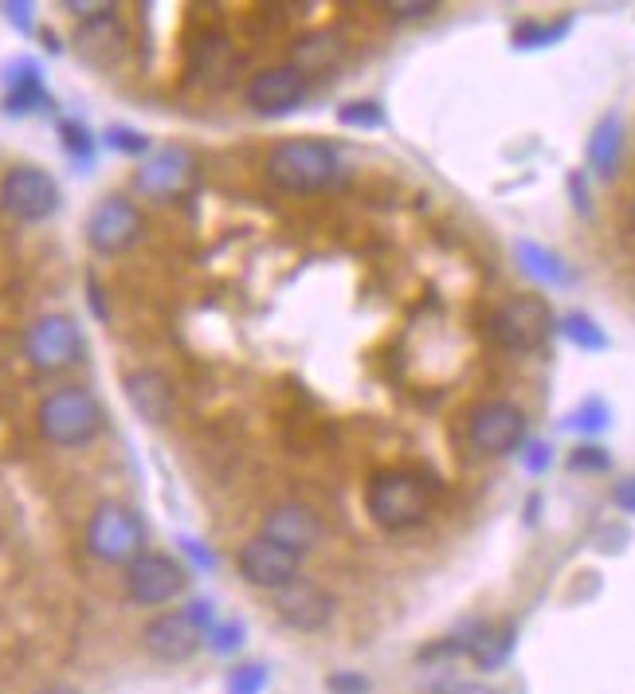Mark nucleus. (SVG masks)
I'll return each mask as SVG.
<instances>
[{
    "label": "nucleus",
    "instance_id": "f257e3e1",
    "mask_svg": "<svg viewBox=\"0 0 635 694\" xmlns=\"http://www.w3.org/2000/svg\"><path fill=\"white\" fill-rule=\"evenodd\" d=\"M264 169L274 188L306 196L322 193L342 166H338V149L330 142H322V137H286V142L267 149Z\"/></svg>",
    "mask_w": 635,
    "mask_h": 694
},
{
    "label": "nucleus",
    "instance_id": "f03ea898",
    "mask_svg": "<svg viewBox=\"0 0 635 694\" xmlns=\"http://www.w3.org/2000/svg\"><path fill=\"white\" fill-rule=\"evenodd\" d=\"M39 436L56 448H83L102 431V404L95 401L90 389H78V385H63V389L48 392L39 401L36 412Z\"/></svg>",
    "mask_w": 635,
    "mask_h": 694
},
{
    "label": "nucleus",
    "instance_id": "7ed1b4c3",
    "mask_svg": "<svg viewBox=\"0 0 635 694\" xmlns=\"http://www.w3.org/2000/svg\"><path fill=\"white\" fill-rule=\"evenodd\" d=\"M365 510L381 529L401 534L428 519V490L412 471H377L365 487Z\"/></svg>",
    "mask_w": 635,
    "mask_h": 694
},
{
    "label": "nucleus",
    "instance_id": "20e7f679",
    "mask_svg": "<svg viewBox=\"0 0 635 694\" xmlns=\"http://www.w3.org/2000/svg\"><path fill=\"white\" fill-rule=\"evenodd\" d=\"M553 333V311L541 294H514L490 314V338L510 353H534Z\"/></svg>",
    "mask_w": 635,
    "mask_h": 694
},
{
    "label": "nucleus",
    "instance_id": "39448f33",
    "mask_svg": "<svg viewBox=\"0 0 635 694\" xmlns=\"http://www.w3.org/2000/svg\"><path fill=\"white\" fill-rule=\"evenodd\" d=\"M87 549L107 565H130L146 553V526L122 502H102L87 526Z\"/></svg>",
    "mask_w": 635,
    "mask_h": 694
},
{
    "label": "nucleus",
    "instance_id": "423d86ee",
    "mask_svg": "<svg viewBox=\"0 0 635 694\" xmlns=\"http://www.w3.org/2000/svg\"><path fill=\"white\" fill-rule=\"evenodd\" d=\"M0 208L20 220V224H39L56 216L59 208V185L48 169L39 166H12L0 181Z\"/></svg>",
    "mask_w": 635,
    "mask_h": 694
},
{
    "label": "nucleus",
    "instance_id": "0eeeda50",
    "mask_svg": "<svg viewBox=\"0 0 635 694\" xmlns=\"http://www.w3.org/2000/svg\"><path fill=\"white\" fill-rule=\"evenodd\" d=\"M208 624L196 617L193 608H176V612H161L142 628V647L161 663H185L196 656V647L205 644Z\"/></svg>",
    "mask_w": 635,
    "mask_h": 694
},
{
    "label": "nucleus",
    "instance_id": "6e6552de",
    "mask_svg": "<svg viewBox=\"0 0 635 694\" xmlns=\"http://www.w3.org/2000/svg\"><path fill=\"white\" fill-rule=\"evenodd\" d=\"M467 440L479 455H510L526 440V412L514 401H487L471 412Z\"/></svg>",
    "mask_w": 635,
    "mask_h": 694
},
{
    "label": "nucleus",
    "instance_id": "1a4fd4ad",
    "mask_svg": "<svg viewBox=\"0 0 635 694\" xmlns=\"http://www.w3.org/2000/svg\"><path fill=\"white\" fill-rule=\"evenodd\" d=\"M142 235V212L130 196H102L87 216V244L98 255H122L137 244Z\"/></svg>",
    "mask_w": 635,
    "mask_h": 694
},
{
    "label": "nucleus",
    "instance_id": "9d476101",
    "mask_svg": "<svg viewBox=\"0 0 635 694\" xmlns=\"http://www.w3.org/2000/svg\"><path fill=\"white\" fill-rule=\"evenodd\" d=\"M24 353H28V362L39 373H59L78 362L83 333H78V326L71 322L68 314H44V318L32 322L28 338H24Z\"/></svg>",
    "mask_w": 635,
    "mask_h": 694
},
{
    "label": "nucleus",
    "instance_id": "9b49d317",
    "mask_svg": "<svg viewBox=\"0 0 635 694\" xmlns=\"http://www.w3.org/2000/svg\"><path fill=\"white\" fill-rule=\"evenodd\" d=\"M235 569H240V577L247 581V585L255 588H267V593H279V588H286L291 581H298V569H303V558L298 553H291L286 546H279V541L271 538H252L240 546V553H235Z\"/></svg>",
    "mask_w": 635,
    "mask_h": 694
},
{
    "label": "nucleus",
    "instance_id": "f8f14e48",
    "mask_svg": "<svg viewBox=\"0 0 635 694\" xmlns=\"http://www.w3.org/2000/svg\"><path fill=\"white\" fill-rule=\"evenodd\" d=\"M188 585L185 565L169 553H142L137 561L126 565V593L134 605H169L173 597H181Z\"/></svg>",
    "mask_w": 635,
    "mask_h": 694
},
{
    "label": "nucleus",
    "instance_id": "ddd939ff",
    "mask_svg": "<svg viewBox=\"0 0 635 694\" xmlns=\"http://www.w3.org/2000/svg\"><path fill=\"white\" fill-rule=\"evenodd\" d=\"M310 95V78L303 75L298 68L283 63V68H267L247 83L244 90V102L255 110V114L264 118H279V114H291L298 110Z\"/></svg>",
    "mask_w": 635,
    "mask_h": 694
},
{
    "label": "nucleus",
    "instance_id": "4468645a",
    "mask_svg": "<svg viewBox=\"0 0 635 694\" xmlns=\"http://www.w3.org/2000/svg\"><path fill=\"white\" fill-rule=\"evenodd\" d=\"M196 181V157L185 146H166L157 149L149 161H142V169L134 173L137 193L154 196V200H173V196L188 193Z\"/></svg>",
    "mask_w": 635,
    "mask_h": 694
},
{
    "label": "nucleus",
    "instance_id": "2eb2a0df",
    "mask_svg": "<svg viewBox=\"0 0 635 694\" xmlns=\"http://www.w3.org/2000/svg\"><path fill=\"white\" fill-rule=\"evenodd\" d=\"M271 605H274V617L283 620L286 628H294V632H322L333 617V597L322 585H314V581L306 577L279 588Z\"/></svg>",
    "mask_w": 635,
    "mask_h": 694
},
{
    "label": "nucleus",
    "instance_id": "dca6fc26",
    "mask_svg": "<svg viewBox=\"0 0 635 694\" xmlns=\"http://www.w3.org/2000/svg\"><path fill=\"white\" fill-rule=\"evenodd\" d=\"M264 538L279 541V546H286L291 553L303 558L322 541V519L303 502H283L264 519Z\"/></svg>",
    "mask_w": 635,
    "mask_h": 694
},
{
    "label": "nucleus",
    "instance_id": "f3484780",
    "mask_svg": "<svg viewBox=\"0 0 635 694\" xmlns=\"http://www.w3.org/2000/svg\"><path fill=\"white\" fill-rule=\"evenodd\" d=\"M75 48L90 68H114L118 59L126 56V28L118 24L114 12H110V16L87 20L75 36Z\"/></svg>",
    "mask_w": 635,
    "mask_h": 694
},
{
    "label": "nucleus",
    "instance_id": "a211bd4d",
    "mask_svg": "<svg viewBox=\"0 0 635 694\" xmlns=\"http://www.w3.org/2000/svg\"><path fill=\"white\" fill-rule=\"evenodd\" d=\"M126 397H130V404H134L137 416H146L149 424L169 421V412H173V385H169L157 369L130 373Z\"/></svg>",
    "mask_w": 635,
    "mask_h": 694
},
{
    "label": "nucleus",
    "instance_id": "6ab92c4d",
    "mask_svg": "<svg viewBox=\"0 0 635 694\" xmlns=\"http://www.w3.org/2000/svg\"><path fill=\"white\" fill-rule=\"evenodd\" d=\"M620 157H624V126H620L616 114H608L600 118L593 137H588V166H593L597 176L612 181L620 169Z\"/></svg>",
    "mask_w": 635,
    "mask_h": 694
},
{
    "label": "nucleus",
    "instance_id": "aec40b11",
    "mask_svg": "<svg viewBox=\"0 0 635 694\" xmlns=\"http://www.w3.org/2000/svg\"><path fill=\"white\" fill-rule=\"evenodd\" d=\"M345 59V44L333 32H314V36L298 39L294 44V63L291 68H298L303 75H322V71L338 68Z\"/></svg>",
    "mask_w": 635,
    "mask_h": 694
},
{
    "label": "nucleus",
    "instance_id": "412c9836",
    "mask_svg": "<svg viewBox=\"0 0 635 694\" xmlns=\"http://www.w3.org/2000/svg\"><path fill=\"white\" fill-rule=\"evenodd\" d=\"M514 255H518V267L529 275V279H534V283L565 287L569 279H573V271L565 267V259H561L558 252H549V247L534 244V240H518Z\"/></svg>",
    "mask_w": 635,
    "mask_h": 694
},
{
    "label": "nucleus",
    "instance_id": "4be33fe9",
    "mask_svg": "<svg viewBox=\"0 0 635 694\" xmlns=\"http://www.w3.org/2000/svg\"><path fill=\"white\" fill-rule=\"evenodd\" d=\"M514 652V628H479L475 640H471V663L479 667V671H499L502 663L510 659Z\"/></svg>",
    "mask_w": 635,
    "mask_h": 694
},
{
    "label": "nucleus",
    "instance_id": "5701e85b",
    "mask_svg": "<svg viewBox=\"0 0 635 694\" xmlns=\"http://www.w3.org/2000/svg\"><path fill=\"white\" fill-rule=\"evenodd\" d=\"M44 102H48V95H44L36 63H16L9 75V102H4V107L24 114V110H36V107H44Z\"/></svg>",
    "mask_w": 635,
    "mask_h": 694
},
{
    "label": "nucleus",
    "instance_id": "b1692460",
    "mask_svg": "<svg viewBox=\"0 0 635 694\" xmlns=\"http://www.w3.org/2000/svg\"><path fill=\"white\" fill-rule=\"evenodd\" d=\"M561 333H565L573 345H581V350H588V353L608 350V333L600 330L588 314H565V318H561Z\"/></svg>",
    "mask_w": 635,
    "mask_h": 694
},
{
    "label": "nucleus",
    "instance_id": "393cba45",
    "mask_svg": "<svg viewBox=\"0 0 635 694\" xmlns=\"http://www.w3.org/2000/svg\"><path fill=\"white\" fill-rule=\"evenodd\" d=\"M569 32V20H558V24H522L514 28V48H546V44H558Z\"/></svg>",
    "mask_w": 635,
    "mask_h": 694
},
{
    "label": "nucleus",
    "instance_id": "a878e982",
    "mask_svg": "<svg viewBox=\"0 0 635 694\" xmlns=\"http://www.w3.org/2000/svg\"><path fill=\"white\" fill-rule=\"evenodd\" d=\"M267 686V667L264 663H244L235 667L228 679V694H259Z\"/></svg>",
    "mask_w": 635,
    "mask_h": 694
},
{
    "label": "nucleus",
    "instance_id": "bb28decb",
    "mask_svg": "<svg viewBox=\"0 0 635 694\" xmlns=\"http://www.w3.org/2000/svg\"><path fill=\"white\" fill-rule=\"evenodd\" d=\"M381 9L389 12L392 20H424L440 9V4H436V0H384Z\"/></svg>",
    "mask_w": 635,
    "mask_h": 694
},
{
    "label": "nucleus",
    "instance_id": "cd10ccee",
    "mask_svg": "<svg viewBox=\"0 0 635 694\" xmlns=\"http://www.w3.org/2000/svg\"><path fill=\"white\" fill-rule=\"evenodd\" d=\"M569 428H577V431H605V428H608V409H605L600 401L581 404V409L573 412V421H569Z\"/></svg>",
    "mask_w": 635,
    "mask_h": 694
},
{
    "label": "nucleus",
    "instance_id": "c85d7f7f",
    "mask_svg": "<svg viewBox=\"0 0 635 694\" xmlns=\"http://www.w3.org/2000/svg\"><path fill=\"white\" fill-rule=\"evenodd\" d=\"M345 122V126H381L384 114L377 102H350V107H342V114H338Z\"/></svg>",
    "mask_w": 635,
    "mask_h": 694
},
{
    "label": "nucleus",
    "instance_id": "c756f323",
    "mask_svg": "<svg viewBox=\"0 0 635 694\" xmlns=\"http://www.w3.org/2000/svg\"><path fill=\"white\" fill-rule=\"evenodd\" d=\"M569 467H573V471H608V467H612V460H608L605 448H597V443H585V448H577L573 455H569Z\"/></svg>",
    "mask_w": 635,
    "mask_h": 694
},
{
    "label": "nucleus",
    "instance_id": "7c9ffc66",
    "mask_svg": "<svg viewBox=\"0 0 635 694\" xmlns=\"http://www.w3.org/2000/svg\"><path fill=\"white\" fill-rule=\"evenodd\" d=\"M59 134H63V146H68L71 157H78V161H90V134L83 126H75V122H63L59 126Z\"/></svg>",
    "mask_w": 635,
    "mask_h": 694
},
{
    "label": "nucleus",
    "instance_id": "2f4dec72",
    "mask_svg": "<svg viewBox=\"0 0 635 694\" xmlns=\"http://www.w3.org/2000/svg\"><path fill=\"white\" fill-rule=\"evenodd\" d=\"M107 146H114V149H122V154H146V137L137 134V130H126V126H114V130H107Z\"/></svg>",
    "mask_w": 635,
    "mask_h": 694
},
{
    "label": "nucleus",
    "instance_id": "473e14b6",
    "mask_svg": "<svg viewBox=\"0 0 635 694\" xmlns=\"http://www.w3.org/2000/svg\"><path fill=\"white\" fill-rule=\"evenodd\" d=\"M63 9H68L71 16H78L83 24H87V20L110 16V12H114V4H110V0H68Z\"/></svg>",
    "mask_w": 635,
    "mask_h": 694
},
{
    "label": "nucleus",
    "instance_id": "72a5a7b5",
    "mask_svg": "<svg viewBox=\"0 0 635 694\" xmlns=\"http://www.w3.org/2000/svg\"><path fill=\"white\" fill-rule=\"evenodd\" d=\"M326 686H330L333 694H365L369 691V683H365L362 675H330L326 679Z\"/></svg>",
    "mask_w": 635,
    "mask_h": 694
},
{
    "label": "nucleus",
    "instance_id": "f704fd0d",
    "mask_svg": "<svg viewBox=\"0 0 635 694\" xmlns=\"http://www.w3.org/2000/svg\"><path fill=\"white\" fill-rule=\"evenodd\" d=\"M208 636H212L216 652H228V647L240 644V624H220V628H208Z\"/></svg>",
    "mask_w": 635,
    "mask_h": 694
},
{
    "label": "nucleus",
    "instance_id": "c9c22d12",
    "mask_svg": "<svg viewBox=\"0 0 635 694\" xmlns=\"http://www.w3.org/2000/svg\"><path fill=\"white\" fill-rule=\"evenodd\" d=\"M612 499H616L620 510H627V514H635V475L624 483H616V490H612Z\"/></svg>",
    "mask_w": 635,
    "mask_h": 694
},
{
    "label": "nucleus",
    "instance_id": "e433bc0d",
    "mask_svg": "<svg viewBox=\"0 0 635 694\" xmlns=\"http://www.w3.org/2000/svg\"><path fill=\"white\" fill-rule=\"evenodd\" d=\"M526 467H529V471H546V467H549V448H546V443H529V451H526Z\"/></svg>",
    "mask_w": 635,
    "mask_h": 694
},
{
    "label": "nucleus",
    "instance_id": "4c0bfd02",
    "mask_svg": "<svg viewBox=\"0 0 635 694\" xmlns=\"http://www.w3.org/2000/svg\"><path fill=\"white\" fill-rule=\"evenodd\" d=\"M4 12H9L12 24H20V28H28V20H32V4H4Z\"/></svg>",
    "mask_w": 635,
    "mask_h": 694
},
{
    "label": "nucleus",
    "instance_id": "58836bf2",
    "mask_svg": "<svg viewBox=\"0 0 635 694\" xmlns=\"http://www.w3.org/2000/svg\"><path fill=\"white\" fill-rule=\"evenodd\" d=\"M569 185H573V200H577L581 212H588V200H585V181L581 176H569Z\"/></svg>",
    "mask_w": 635,
    "mask_h": 694
},
{
    "label": "nucleus",
    "instance_id": "ea45409f",
    "mask_svg": "<svg viewBox=\"0 0 635 694\" xmlns=\"http://www.w3.org/2000/svg\"><path fill=\"white\" fill-rule=\"evenodd\" d=\"M36 694H83L78 686H68V683H56V686H44V691H36Z\"/></svg>",
    "mask_w": 635,
    "mask_h": 694
},
{
    "label": "nucleus",
    "instance_id": "a19ab883",
    "mask_svg": "<svg viewBox=\"0 0 635 694\" xmlns=\"http://www.w3.org/2000/svg\"><path fill=\"white\" fill-rule=\"evenodd\" d=\"M627 220H632V228H635V196H632V212H627Z\"/></svg>",
    "mask_w": 635,
    "mask_h": 694
}]
</instances>
